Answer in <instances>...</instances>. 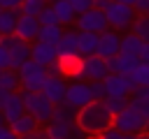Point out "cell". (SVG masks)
<instances>
[{
    "label": "cell",
    "instance_id": "3957f363",
    "mask_svg": "<svg viewBox=\"0 0 149 139\" xmlns=\"http://www.w3.org/2000/svg\"><path fill=\"white\" fill-rule=\"evenodd\" d=\"M21 95H23V104H26V111L28 114H33L40 123H49L51 120L54 102L42 90H21Z\"/></svg>",
    "mask_w": 149,
    "mask_h": 139
},
{
    "label": "cell",
    "instance_id": "cb8c5ba5",
    "mask_svg": "<svg viewBox=\"0 0 149 139\" xmlns=\"http://www.w3.org/2000/svg\"><path fill=\"white\" fill-rule=\"evenodd\" d=\"M0 86L7 88V90H19V88H21L19 70H14V67H5V70L0 72Z\"/></svg>",
    "mask_w": 149,
    "mask_h": 139
},
{
    "label": "cell",
    "instance_id": "7402d4cb",
    "mask_svg": "<svg viewBox=\"0 0 149 139\" xmlns=\"http://www.w3.org/2000/svg\"><path fill=\"white\" fill-rule=\"evenodd\" d=\"M19 9H0V35H12L19 21Z\"/></svg>",
    "mask_w": 149,
    "mask_h": 139
},
{
    "label": "cell",
    "instance_id": "7dc6e473",
    "mask_svg": "<svg viewBox=\"0 0 149 139\" xmlns=\"http://www.w3.org/2000/svg\"><path fill=\"white\" fill-rule=\"evenodd\" d=\"M70 2H72V0H70Z\"/></svg>",
    "mask_w": 149,
    "mask_h": 139
},
{
    "label": "cell",
    "instance_id": "30bf717a",
    "mask_svg": "<svg viewBox=\"0 0 149 139\" xmlns=\"http://www.w3.org/2000/svg\"><path fill=\"white\" fill-rule=\"evenodd\" d=\"M91 100H93V95H91V83H88V81L77 79V81L70 83L68 90H65V102H68L70 107H74V109H81V107L88 104Z\"/></svg>",
    "mask_w": 149,
    "mask_h": 139
},
{
    "label": "cell",
    "instance_id": "7a4b0ae2",
    "mask_svg": "<svg viewBox=\"0 0 149 139\" xmlns=\"http://www.w3.org/2000/svg\"><path fill=\"white\" fill-rule=\"evenodd\" d=\"M116 130H121V132H130V134H144V132H149V118L147 116H142L137 109H133L130 104L123 109V111H119V114H114V123H112Z\"/></svg>",
    "mask_w": 149,
    "mask_h": 139
},
{
    "label": "cell",
    "instance_id": "5b68a950",
    "mask_svg": "<svg viewBox=\"0 0 149 139\" xmlns=\"http://www.w3.org/2000/svg\"><path fill=\"white\" fill-rule=\"evenodd\" d=\"M105 14H107V21H109V28H114V30H130V25H133V19H135V7L133 5H123V2H114L112 0V5L105 9Z\"/></svg>",
    "mask_w": 149,
    "mask_h": 139
},
{
    "label": "cell",
    "instance_id": "f6af8a7d",
    "mask_svg": "<svg viewBox=\"0 0 149 139\" xmlns=\"http://www.w3.org/2000/svg\"><path fill=\"white\" fill-rule=\"evenodd\" d=\"M144 93H147V95H149V86H144Z\"/></svg>",
    "mask_w": 149,
    "mask_h": 139
},
{
    "label": "cell",
    "instance_id": "5bb4252c",
    "mask_svg": "<svg viewBox=\"0 0 149 139\" xmlns=\"http://www.w3.org/2000/svg\"><path fill=\"white\" fill-rule=\"evenodd\" d=\"M40 19L37 16H30V14H19V21H16V28H14V35H19L21 39L26 42H33L37 39V32H40Z\"/></svg>",
    "mask_w": 149,
    "mask_h": 139
},
{
    "label": "cell",
    "instance_id": "ffe728a7",
    "mask_svg": "<svg viewBox=\"0 0 149 139\" xmlns=\"http://www.w3.org/2000/svg\"><path fill=\"white\" fill-rule=\"evenodd\" d=\"M51 7H54V12H56V16H58V23H61V25H70V23H74L77 12H74V7H72V2H70V0H54V2H51Z\"/></svg>",
    "mask_w": 149,
    "mask_h": 139
},
{
    "label": "cell",
    "instance_id": "f1b7e54d",
    "mask_svg": "<svg viewBox=\"0 0 149 139\" xmlns=\"http://www.w3.org/2000/svg\"><path fill=\"white\" fill-rule=\"evenodd\" d=\"M105 104L109 107L112 114H119V111H123V109L130 104V97H128V95H107V97H105Z\"/></svg>",
    "mask_w": 149,
    "mask_h": 139
},
{
    "label": "cell",
    "instance_id": "4fadbf2b",
    "mask_svg": "<svg viewBox=\"0 0 149 139\" xmlns=\"http://www.w3.org/2000/svg\"><path fill=\"white\" fill-rule=\"evenodd\" d=\"M30 58H33L35 63L44 65V67L54 65V63L58 60L56 44H47V42H40V39H35V42L30 44Z\"/></svg>",
    "mask_w": 149,
    "mask_h": 139
},
{
    "label": "cell",
    "instance_id": "8992f818",
    "mask_svg": "<svg viewBox=\"0 0 149 139\" xmlns=\"http://www.w3.org/2000/svg\"><path fill=\"white\" fill-rule=\"evenodd\" d=\"M107 74H109V70H107L102 56H98V53L81 56V67L77 72V79H81V81H102Z\"/></svg>",
    "mask_w": 149,
    "mask_h": 139
},
{
    "label": "cell",
    "instance_id": "e575fe53",
    "mask_svg": "<svg viewBox=\"0 0 149 139\" xmlns=\"http://www.w3.org/2000/svg\"><path fill=\"white\" fill-rule=\"evenodd\" d=\"M72 7H74L77 14H81V12H86V9L93 7V0H72Z\"/></svg>",
    "mask_w": 149,
    "mask_h": 139
},
{
    "label": "cell",
    "instance_id": "9c48e42d",
    "mask_svg": "<svg viewBox=\"0 0 149 139\" xmlns=\"http://www.w3.org/2000/svg\"><path fill=\"white\" fill-rule=\"evenodd\" d=\"M102 83H105L107 95H133V93L140 88L130 76L119 74V72H109V74L102 79Z\"/></svg>",
    "mask_w": 149,
    "mask_h": 139
},
{
    "label": "cell",
    "instance_id": "c3c4849f",
    "mask_svg": "<svg viewBox=\"0 0 149 139\" xmlns=\"http://www.w3.org/2000/svg\"><path fill=\"white\" fill-rule=\"evenodd\" d=\"M0 72H2V70H0Z\"/></svg>",
    "mask_w": 149,
    "mask_h": 139
},
{
    "label": "cell",
    "instance_id": "484cf974",
    "mask_svg": "<svg viewBox=\"0 0 149 139\" xmlns=\"http://www.w3.org/2000/svg\"><path fill=\"white\" fill-rule=\"evenodd\" d=\"M130 30H133L137 37H142L144 42H149V14H135Z\"/></svg>",
    "mask_w": 149,
    "mask_h": 139
},
{
    "label": "cell",
    "instance_id": "ee69618b",
    "mask_svg": "<svg viewBox=\"0 0 149 139\" xmlns=\"http://www.w3.org/2000/svg\"><path fill=\"white\" fill-rule=\"evenodd\" d=\"M2 125H7V120H5V116H2V111H0V127Z\"/></svg>",
    "mask_w": 149,
    "mask_h": 139
},
{
    "label": "cell",
    "instance_id": "7c38bea8",
    "mask_svg": "<svg viewBox=\"0 0 149 139\" xmlns=\"http://www.w3.org/2000/svg\"><path fill=\"white\" fill-rule=\"evenodd\" d=\"M121 51V35L119 30L114 28H107L100 32V42H98V56L102 58H109V56H116Z\"/></svg>",
    "mask_w": 149,
    "mask_h": 139
},
{
    "label": "cell",
    "instance_id": "44dd1931",
    "mask_svg": "<svg viewBox=\"0 0 149 139\" xmlns=\"http://www.w3.org/2000/svg\"><path fill=\"white\" fill-rule=\"evenodd\" d=\"M142 46H144V39H142V37H137V35L130 30L128 35H123V37H121V51H119V53H128V56L140 58Z\"/></svg>",
    "mask_w": 149,
    "mask_h": 139
},
{
    "label": "cell",
    "instance_id": "bcb514c9",
    "mask_svg": "<svg viewBox=\"0 0 149 139\" xmlns=\"http://www.w3.org/2000/svg\"><path fill=\"white\" fill-rule=\"evenodd\" d=\"M47 2H54V0H47Z\"/></svg>",
    "mask_w": 149,
    "mask_h": 139
},
{
    "label": "cell",
    "instance_id": "9a60e30c",
    "mask_svg": "<svg viewBox=\"0 0 149 139\" xmlns=\"http://www.w3.org/2000/svg\"><path fill=\"white\" fill-rule=\"evenodd\" d=\"M0 111H2V116H5L7 123H12L14 118H19V116L26 111V104H23V95H21V90H12V93L5 97V102L0 104Z\"/></svg>",
    "mask_w": 149,
    "mask_h": 139
},
{
    "label": "cell",
    "instance_id": "8fae6325",
    "mask_svg": "<svg viewBox=\"0 0 149 139\" xmlns=\"http://www.w3.org/2000/svg\"><path fill=\"white\" fill-rule=\"evenodd\" d=\"M65 90H68V83L63 81L61 74H47V79H44V83H42V93H44L54 104L65 102Z\"/></svg>",
    "mask_w": 149,
    "mask_h": 139
},
{
    "label": "cell",
    "instance_id": "d6986e66",
    "mask_svg": "<svg viewBox=\"0 0 149 139\" xmlns=\"http://www.w3.org/2000/svg\"><path fill=\"white\" fill-rule=\"evenodd\" d=\"M74 125H77L74 120H49L47 134H49V139H70Z\"/></svg>",
    "mask_w": 149,
    "mask_h": 139
},
{
    "label": "cell",
    "instance_id": "d6a6232c",
    "mask_svg": "<svg viewBox=\"0 0 149 139\" xmlns=\"http://www.w3.org/2000/svg\"><path fill=\"white\" fill-rule=\"evenodd\" d=\"M91 83V95L93 100H105L107 97V90H105V83L102 81H88Z\"/></svg>",
    "mask_w": 149,
    "mask_h": 139
},
{
    "label": "cell",
    "instance_id": "ab89813d",
    "mask_svg": "<svg viewBox=\"0 0 149 139\" xmlns=\"http://www.w3.org/2000/svg\"><path fill=\"white\" fill-rule=\"evenodd\" d=\"M109 5H112V0H93V7H98V9H102V12H105Z\"/></svg>",
    "mask_w": 149,
    "mask_h": 139
},
{
    "label": "cell",
    "instance_id": "e0dca14e",
    "mask_svg": "<svg viewBox=\"0 0 149 139\" xmlns=\"http://www.w3.org/2000/svg\"><path fill=\"white\" fill-rule=\"evenodd\" d=\"M19 137H26V134H30V132H35L37 127H40V120L33 116V114H28V111H23L19 118H14L12 123H7Z\"/></svg>",
    "mask_w": 149,
    "mask_h": 139
},
{
    "label": "cell",
    "instance_id": "d590c367",
    "mask_svg": "<svg viewBox=\"0 0 149 139\" xmlns=\"http://www.w3.org/2000/svg\"><path fill=\"white\" fill-rule=\"evenodd\" d=\"M0 139H21V137H19L9 125H2V127H0Z\"/></svg>",
    "mask_w": 149,
    "mask_h": 139
},
{
    "label": "cell",
    "instance_id": "2e32d148",
    "mask_svg": "<svg viewBox=\"0 0 149 139\" xmlns=\"http://www.w3.org/2000/svg\"><path fill=\"white\" fill-rule=\"evenodd\" d=\"M98 42H100V32L79 30V35H77V51H79V56L98 53Z\"/></svg>",
    "mask_w": 149,
    "mask_h": 139
},
{
    "label": "cell",
    "instance_id": "ba28073f",
    "mask_svg": "<svg viewBox=\"0 0 149 139\" xmlns=\"http://www.w3.org/2000/svg\"><path fill=\"white\" fill-rule=\"evenodd\" d=\"M74 23H77V30H91V32H102V30L109 28L107 14L102 9H98V7H91V9L81 12V14H77Z\"/></svg>",
    "mask_w": 149,
    "mask_h": 139
},
{
    "label": "cell",
    "instance_id": "74e56055",
    "mask_svg": "<svg viewBox=\"0 0 149 139\" xmlns=\"http://www.w3.org/2000/svg\"><path fill=\"white\" fill-rule=\"evenodd\" d=\"M23 0H0V9H19Z\"/></svg>",
    "mask_w": 149,
    "mask_h": 139
},
{
    "label": "cell",
    "instance_id": "277c9868",
    "mask_svg": "<svg viewBox=\"0 0 149 139\" xmlns=\"http://www.w3.org/2000/svg\"><path fill=\"white\" fill-rule=\"evenodd\" d=\"M47 67L35 63L33 58H28L21 67H19V81H21V90H42V83L47 79Z\"/></svg>",
    "mask_w": 149,
    "mask_h": 139
},
{
    "label": "cell",
    "instance_id": "52a82bcc",
    "mask_svg": "<svg viewBox=\"0 0 149 139\" xmlns=\"http://www.w3.org/2000/svg\"><path fill=\"white\" fill-rule=\"evenodd\" d=\"M0 42L9 49V60H12V67L19 70L28 58H30V42L21 39L19 35H0Z\"/></svg>",
    "mask_w": 149,
    "mask_h": 139
},
{
    "label": "cell",
    "instance_id": "b9f144b4",
    "mask_svg": "<svg viewBox=\"0 0 149 139\" xmlns=\"http://www.w3.org/2000/svg\"><path fill=\"white\" fill-rule=\"evenodd\" d=\"M9 93H12V90H7V88H2V86H0V104L5 102V97H7Z\"/></svg>",
    "mask_w": 149,
    "mask_h": 139
},
{
    "label": "cell",
    "instance_id": "836d02e7",
    "mask_svg": "<svg viewBox=\"0 0 149 139\" xmlns=\"http://www.w3.org/2000/svg\"><path fill=\"white\" fill-rule=\"evenodd\" d=\"M5 67H12V60H9V49L0 42V70H5Z\"/></svg>",
    "mask_w": 149,
    "mask_h": 139
},
{
    "label": "cell",
    "instance_id": "4316f807",
    "mask_svg": "<svg viewBox=\"0 0 149 139\" xmlns=\"http://www.w3.org/2000/svg\"><path fill=\"white\" fill-rule=\"evenodd\" d=\"M77 116V109L70 107L68 102H61V104H54V114H51V120H74Z\"/></svg>",
    "mask_w": 149,
    "mask_h": 139
},
{
    "label": "cell",
    "instance_id": "6da1fadb",
    "mask_svg": "<svg viewBox=\"0 0 149 139\" xmlns=\"http://www.w3.org/2000/svg\"><path fill=\"white\" fill-rule=\"evenodd\" d=\"M74 123L88 137H98L100 132H105L107 127H112L114 114L109 111V107L105 104V100H91L88 104H84L81 109H77Z\"/></svg>",
    "mask_w": 149,
    "mask_h": 139
},
{
    "label": "cell",
    "instance_id": "7bdbcfd3",
    "mask_svg": "<svg viewBox=\"0 0 149 139\" xmlns=\"http://www.w3.org/2000/svg\"><path fill=\"white\" fill-rule=\"evenodd\" d=\"M114 2H123V5H135V0H114Z\"/></svg>",
    "mask_w": 149,
    "mask_h": 139
},
{
    "label": "cell",
    "instance_id": "d4e9b609",
    "mask_svg": "<svg viewBox=\"0 0 149 139\" xmlns=\"http://www.w3.org/2000/svg\"><path fill=\"white\" fill-rule=\"evenodd\" d=\"M137 63H140V58H135V56H128V53H116V72H119V74L130 76V72L137 67Z\"/></svg>",
    "mask_w": 149,
    "mask_h": 139
},
{
    "label": "cell",
    "instance_id": "4dcf8cb0",
    "mask_svg": "<svg viewBox=\"0 0 149 139\" xmlns=\"http://www.w3.org/2000/svg\"><path fill=\"white\" fill-rule=\"evenodd\" d=\"M44 7H47V0H23V2H21V7H19V12H21V14L37 16Z\"/></svg>",
    "mask_w": 149,
    "mask_h": 139
},
{
    "label": "cell",
    "instance_id": "1f68e13d",
    "mask_svg": "<svg viewBox=\"0 0 149 139\" xmlns=\"http://www.w3.org/2000/svg\"><path fill=\"white\" fill-rule=\"evenodd\" d=\"M37 19H40L42 25H56V23H58V16H56V12H54L51 5H47V7L37 14Z\"/></svg>",
    "mask_w": 149,
    "mask_h": 139
},
{
    "label": "cell",
    "instance_id": "8d00e7d4",
    "mask_svg": "<svg viewBox=\"0 0 149 139\" xmlns=\"http://www.w3.org/2000/svg\"><path fill=\"white\" fill-rule=\"evenodd\" d=\"M135 12L137 14H149V0H135Z\"/></svg>",
    "mask_w": 149,
    "mask_h": 139
},
{
    "label": "cell",
    "instance_id": "ac0fdd59",
    "mask_svg": "<svg viewBox=\"0 0 149 139\" xmlns=\"http://www.w3.org/2000/svg\"><path fill=\"white\" fill-rule=\"evenodd\" d=\"M77 35L79 30H63L61 39L56 42V51H58V58L61 56H77Z\"/></svg>",
    "mask_w": 149,
    "mask_h": 139
},
{
    "label": "cell",
    "instance_id": "f35d334b",
    "mask_svg": "<svg viewBox=\"0 0 149 139\" xmlns=\"http://www.w3.org/2000/svg\"><path fill=\"white\" fill-rule=\"evenodd\" d=\"M105 65H107V70H109V72H116V56L105 58Z\"/></svg>",
    "mask_w": 149,
    "mask_h": 139
},
{
    "label": "cell",
    "instance_id": "83f0119b",
    "mask_svg": "<svg viewBox=\"0 0 149 139\" xmlns=\"http://www.w3.org/2000/svg\"><path fill=\"white\" fill-rule=\"evenodd\" d=\"M93 139H147V132L144 134H130V132H121V130H116L112 125L105 132H100L98 137H93Z\"/></svg>",
    "mask_w": 149,
    "mask_h": 139
},
{
    "label": "cell",
    "instance_id": "60d3db41",
    "mask_svg": "<svg viewBox=\"0 0 149 139\" xmlns=\"http://www.w3.org/2000/svg\"><path fill=\"white\" fill-rule=\"evenodd\" d=\"M140 60L149 63V42H144V46H142V53H140Z\"/></svg>",
    "mask_w": 149,
    "mask_h": 139
},
{
    "label": "cell",
    "instance_id": "603a6c76",
    "mask_svg": "<svg viewBox=\"0 0 149 139\" xmlns=\"http://www.w3.org/2000/svg\"><path fill=\"white\" fill-rule=\"evenodd\" d=\"M61 35H63L61 23H56V25H40L37 39H40V42H47V44H56V42L61 39Z\"/></svg>",
    "mask_w": 149,
    "mask_h": 139
},
{
    "label": "cell",
    "instance_id": "f546056e",
    "mask_svg": "<svg viewBox=\"0 0 149 139\" xmlns=\"http://www.w3.org/2000/svg\"><path fill=\"white\" fill-rule=\"evenodd\" d=\"M130 79H133L137 86H149V63L140 60V63H137V67L130 72Z\"/></svg>",
    "mask_w": 149,
    "mask_h": 139
}]
</instances>
